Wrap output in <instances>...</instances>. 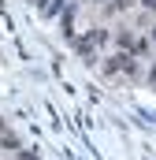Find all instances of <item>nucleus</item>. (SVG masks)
Listing matches in <instances>:
<instances>
[{
  "instance_id": "f257e3e1",
  "label": "nucleus",
  "mask_w": 156,
  "mask_h": 160,
  "mask_svg": "<svg viewBox=\"0 0 156 160\" xmlns=\"http://www.w3.org/2000/svg\"><path fill=\"white\" fill-rule=\"evenodd\" d=\"M108 41V30H100V26H93V30H85L82 38H75L71 45H75V52L78 56H85V60H93V48H100Z\"/></svg>"
},
{
  "instance_id": "f03ea898",
  "label": "nucleus",
  "mask_w": 156,
  "mask_h": 160,
  "mask_svg": "<svg viewBox=\"0 0 156 160\" xmlns=\"http://www.w3.org/2000/svg\"><path fill=\"white\" fill-rule=\"evenodd\" d=\"M75 19H78V8L71 4V8H63V38L75 41Z\"/></svg>"
},
{
  "instance_id": "7ed1b4c3",
  "label": "nucleus",
  "mask_w": 156,
  "mask_h": 160,
  "mask_svg": "<svg viewBox=\"0 0 156 160\" xmlns=\"http://www.w3.org/2000/svg\"><path fill=\"white\" fill-rule=\"evenodd\" d=\"M134 41H138V34H130V30H119L115 34V45L123 52H134Z\"/></svg>"
},
{
  "instance_id": "20e7f679",
  "label": "nucleus",
  "mask_w": 156,
  "mask_h": 160,
  "mask_svg": "<svg viewBox=\"0 0 156 160\" xmlns=\"http://www.w3.org/2000/svg\"><path fill=\"white\" fill-rule=\"evenodd\" d=\"M130 8V0H108V15H123Z\"/></svg>"
},
{
  "instance_id": "39448f33",
  "label": "nucleus",
  "mask_w": 156,
  "mask_h": 160,
  "mask_svg": "<svg viewBox=\"0 0 156 160\" xmlns=\"http://www.w3.org/2000/svg\"><path fill=\"white\" fill-rule=\"evenodd\" d=\"M0 145H4V149H15V153H19V149H22V145H19V138H15V134H4V138H0Z\"/></svg>"
},
{
  "instance_id": "423d86ee",
  "label": "nucleus",
  "mask_w": 156,
  "mask_h": 160,
  "mask_svg": "<svg viewBox=\"0 0 156 160\" xmlns=\"http://www.w3.org/2000/svg\"><path fill=\"white\" fill-rule=\"evenodd\" d=\"M63 4H67V0H48V8H45V15H48V19H52V15H60V11H63Z\"/></svg>"
},
{
  "instance_id": "0eeeda50",
  "label": "nucleus",
  "mask_w": 156,
  "mask_h": 160,
  "mask_svg": "<svg viewBox=\"0 0 156 160\" xmlns=\"http://www.w3.org/2000/svg\"><path fill=\"white\" fill-rule=\"evenodd\" d=\"M19 160H37V153L34 149H19Z\"/></svg>"
},
{
  "instance_id": "6e6552de",
  "label": "nucleus",
  "mask_w": 156,
  "mask_h": 160,
  "mask_svg": "<svg viewBox=\"0 0 156 160\" xmlns=\"http://www.w3.org/2000/svg\"><path fill=\"white\" fill-rule=\"evenodd\" d=\"M141 8H145L149 15H156V0H141Z\"/></svg>"
},
{
  "instance_id": "1a4fd4ad",
  "label": "nucleus",
  "mask_w": 156,
  "mask_h": 160,
  "mask_svg": "<svg viewBox=\"0 0 156 160\" xmlns=\"http://www.w3.org/2000/svg\"><path fill=\"white\" fill-rule=\"evenodd\" d=\"M149 82H153V86H156V63H153V67H149Z\"/></svg>"
},
{
  "instance_id": "9d476101",
  "label": "nucleus",
  "mask_w": 156,
  "mask_h": 160,
  "mask_svg": "<svg viewBox=\"0 0 156 160\" xmlns=\"http://www.w3.org/2000/svg\"><path fill=\"white\" fill-rule=\"evenodd\" d=\"M30 4H48V0H30Z\"/></svg>"
},
{
  "instance_id": "9b49d317",
  "label": "nucleus",
  "mask_w": 156,
  "mask_h": 160,
  "mask_svg": "<svg viewBox=\"0 0 156 160\" xmlns=\"http://www.w3.org/2000/svg\"><path fill=\"white\" fill-rule=\"evenodd\" d=\"M93 4H108V0H93Z\"/></svg>"
}]
</instances>
